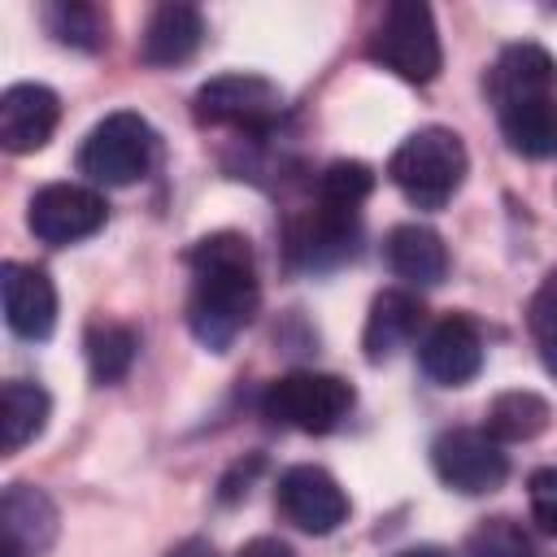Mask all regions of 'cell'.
<instances>
[{"label":"cell","instance_id":"obj_24","mask_svg":"<svg viewBox=\"0 0 557 557\" xmlns=\"http://www.w3.org/2000/svg\"><path fill=\"white\" fill-rule=\"evenodd\" d=\"M466 557H535V544L518 518L496 513L466 535Z\"/></svg>","mask_w":557,"mask_h":557},{"label":"cell","instance_id":"obj_19","mask_svg":"<svg viewBox=\"0 0 557 557\" xmlns=\"http://www.w3.org/2000/svg\"><path fill=\"white\" fill-rule=\"evenodd\" d=\"M500 135L513 152L522 157H553L557 152V100H518V104H500Z\"/></svg>","mask_w":557,"mask_h":557},{"label":"cell","instance_id":"obj_22","mask_svg":"<svg viewBox=\"0 0 557 557\" xmlns=\"http://www.w3.org/2000/svg\"><path fill=\"white\" fill-rule=\"evenodd\" d=\"M87 366H91V379L96 383H117L126 379V370L135 366V352H139V335L122 322H91L87 326Z\"/></svg>","mask_w":557,"mask_h":557},{"label":"cell","instance_id":"obj_18","mask_svg":"<svg viewBox=\"0 0 557 557\" xmlns=\"http://www.w3.org/2000/svg\"><path fill=\"white\" fill-rule=\"evenodd\" d=\"M205 39V17L191 4H161L152 9L144 35H139V61L144 65H183L196 57Z\"/></svg>","mask_w":557,"mask_h":557},{"label":"cell","instance_id":"obj_27","mask_svg":"<svg viewBox=\"0 0 557 557\" xmlns=\"http://www.w3.org/2000/svg\"><path fill=\"white\" fill-rule=\"evenodd\" d=\"M527 505L540 531L557 535V466H544L527 479Z\"/></svg>","mask_w":557,"mask_h":557},{"label":"cell","instance_id":"obj_7","mask_svg":"<svg viewBox=\"0 0 557 557\" xmlns=\"http://www.w3.org/2000/svg\"><path fill=\"white\" fill-rule=\"evenodd\" d=\"M431 466L435 474L461 492V496H483L496 492L509 474V453L500 440H492L483 426H453L431 444Z\"/></svg>","mask_w":557,"mask_h":557},{"label":"cell","instance_id":"obj_21","mask_svg":"<svg viewBox=\"0 0 557 557\" xmlns=\"http://www.w3.org/2000/svg\"><path fill=\"white\" fill-rule=\"evenodd\" d=\"M544 426H548V400L535 392H500L487 405V422H483V431L500 444L535 440Z\"/></svg>","mask_w":557,"mask_h":557},{"label":"cell","instance_id":"obj_16","mask_svg":"<svg viewBox=\"0 0 557 557\" xmlns=\"http://www.w3.org/2000/svg\"><path fill=\"white\" fill-rule=\"evenodd\" d=\"M553 87H557V61L540 44H509L487 78L496 109L518 104V100H544L553 96Z\"/></svg>","mask_w":557,"mask_h":557},{"label":"cell","instance_id":"obj_1","mask_svg":"<svg viewBox=\"0 0 557 557\" xmlns=\"http://www.w3.org/2000/svg\"><path fill=\"white\" fill-rule=\"evenodd\" d=\"M187 270H191L187 326L205 348L226 352L261 305L252 244L239 231H213L191 244Z\"/></svg>","mask_w":557,"mask_h":557},{"label":"cell","instance_id":"obj_26","mask_svg":"<svg viewBox=\"0 0 557 557\" xmlns=\"http://www.w3.org/2000/svg\"><path fill=\"white\" fill-rule=\"evenodd\" d=\"M370 191H374V174L361 161H331L318 174V187H313V196H322L331 205H344V209H361Z\"/></svg>","mask_w":557,"mask_h":557},{"label":"cell","instance_id":"obj_25","mask_svg":"<svg viewBox=\"0 0 557 557\" xmlns=\"http://www.w3.org/2000/svg\"><path fill=\"white\" fill-rule=\"evenodd\" d=\"M527 331L540 348L544 370L557 379V270H548L544 283L535 287V296L527 305Z\"/></svg>","mask_w":557,"mask_h":557},{"label":"cell","instance_id":"obj_20","mask_svg":"<svg viewBox=\"0 0 557 557\" xmlns=\"http://www.w3.org/2000/svg\"><path fill=\"white\" fill-rule=\"evenodd\" d=\"M48 413H52V400H48V392H44L39 383H26V379L4 383V392H0L4 453H17V448H26L35 435H44Z\"/></svg>","mask_w":557,"mask_h":557},{"label":"cell","instance_id":"obj_12","mask_svg":"<svg viewBox=\"0 0 557 557\" xmlns=\"http://www.w3.org/2000/svg\"><path fill=\"white\" fill-rule=\"evenodd\" d=\"M57 540V505L44 487L9 483L0 496V557H44Z\"/></svg>","mask_w":557,"mask_h":557},{"label":"cell","instance_id":"obj_8","mask_svg":"<svg viewBox=\"0 0 557 557\" xmlns=\"http://www.w3.org/2000/svg\"><path fill=\"white\" fill-rule=\"evenodd\" d=\"M104 218H109V205L87 183H48L26 205L30 235L52 244V248H65V244H78V239L96 235L104 226Z\"/></svg>","mask_w":557,"mask_h":557},{"label":"cell","instance_id":"obj_17","mask_svg":"<svg viewBox=\"0 0 557 557\" xmlns=\"http://www.w3.org/2000/svg\"><path fill=\"white\" fill-rule=\"evenodd\" d=\"M383 257L392 265L396 278H405L409 287H435L448 274V248L444 239L422 226V222H400L387 231L383 239Z\"/></svg>","mask_w":557,"mask_h":557},{"label":"cell","instance_id":"obj_5","mask_svg":"<svg viewBox=\"0 0 557 557\" xmlns=\"http://www.w3.org/2000/svg\"><path fill=\"white\" fill-rule=\"evenodd\" d=\"M352 400H357L352 383H344L339 374L292 370V374H283L265 387L261 409L278 426H292V431H305V435H326L348 418Z\"/></svg>","mask_w":557,"mask_h":557},{"label":"cell","instance_id":"obj_11","mask_svg":"<svg viewBox=\"0 0 557 557\" xmlns=\"http://www.w3.org/2000/svg\"><path fill=\"white\" fill-rule=\"evenodd\" d=\"M418 361H422V374L440 387H461L470 383L479 370H483V335H479V322L466 318V313H448L440 318L422 348H418Z\"/></svg>","mask_w":557,"mask_h":557},{"label":"cell","instance_id":"obj_13","mask_svg":"<svg viewBox=\"0 0 557 557\" xmlns=\"http://www.w3.org/2000/svg\"><path fill=\"white\" fill-rule=\"evenodd\" d=\"M0 296H4V322L22 339H48L57 326V287L48 270L26 261H4L0 270Z\"/></svg>","mask_w":557,"mask_h":557},{"label":"cell","instance_id":"obj_9","mask_svg":"<svg viewBox=\"0 0 557 557\" xmlns=\"http://www.w3.org/2000/svg\"><path fill=\"white\" fill-rule=\"evenodd\" d=\"M357 239H361V209H344L322 196H313V205L287 231V248L305 270H331L348 261L357 252Z\"/></svg>","mask_w":557,"mask_h":557},{"label":"cell","instance_id":"obj_23","mask_svg":"<svg viewBox=\"0 0 557 557\" xmlns=\"http://www.w3.org/2000/svg\"><path fill=\"white\" fill-rule=\"evenodd\" d=\"M44 26L57 44L65 48H78V52H96L104 48L109 39V22L96 4H83V0H57L44 9Z\"/></svg>","mask_w":557,"mask_h":557},{"label":"cell","instance_id":"obj_10","mask_svg":"<svg viewBox=\"0 0 557 557\" xmlns=\"http://www.w3.org/2000/svg\"><path fill=\"white\" fill-rule=\"evenodd\" d=\"M274 505L292 527H300L309 535H331L348 518V496L335 483V474H326L322 466L283 470L278 487H274Z\"/></svg>","mask_w":557,"mask_h":557},{"label":"cell","instance_id":"obj_4","mask_svg":"<svg viewBox=\"0 0 557 557\" xmlns=\"http://www.w3.org/2000/svg\"><path fill=\"white\" fill-rule=\"evenodd\" d=\"M157 131L139 113H109L100 117L78 144V174L100 187H126L152 170Z\"/></svg>","mask_w":557,"mask_h":557},{"label":"cell","instance_id":"obj_2","mask_svg":"<svg viewBox=\"0 0 557 557\" xmlns=\"http://www.w3.org/2000/svg\"><path fill=\"white\" fill-rule=\"evenodd\" d=\"M466 144L448 126H422L413 131L387 161V178L413 209H444L461 178H466Z\"/></svg>","mask_w":557,"mask_h":557},{"label":"cell","instance_id":"obj_29","mask_svg":"<svg viewBox=\"0 0 557 557\" xmlns=\"http://www.w3.org/2000/svg\"><path fill=\"white\" fill-rule=\"evenodd\" d=\"M165 557H218V548H213L209 540H200V535H196V540H183V544H174Z\"/></svg>","mask_w":557,"mask_h":557},{"label":"cell","instance_id":"obj_28","mask_svg":"<svg viewBox=\"0 0 557 557\" xmlns=\"http://www.w3.org/2000/svg\"><path fill=\"white\" fill-rule=\"evenodd\" d=\"M235 557H296V553H292L283 540H274V535H257V540H248Z\"/></svg>","mask_w":557,"mask_h":557},{"label":"cell","instance_id":"obj_15","mask_svg":"<svg viewBox=\"0 0 557 557\" xmlns=\"http://www.w3.org/2000/svg\"><path fill=\"white\" fill-rule=\"evenodd\" d=\"M426 309L413 292L405 287H383L374 300H370V313H366V331H361V348H366V361H387L396 357L422 326Z\"/></svg>","mask_w":557,"mask_h":557},{"label":"cell","instance_id":"obj_3","mask_svg":"<svg viewBox=\"0 0 557 557\" xmlns=\"http://www.w3.org/2000/svg\"><path fill=\"white\" fill-rule=\"evenodd\" d=\"M366 57L405 83H431L444 65V48H440V30H435L431 9L418 0L387 4L379 26L366 39Z\"/></svg>","mask_w":557,"mask_h":557},{"label":"cell","instance_id":"obj_6","mask_svg":"<svg viewBox=\"0 0 557 557\" xmlns=\"http://www.w3.org/2000/svg\"><path fill=\"white\" fill-rule=\"evenodd\" d=\"M191 113L205 126H231V131L265 135L283 117V91L261 74H222V78L200 83Z\"/></svg>","mask_w":557,"mask_h":557},{"label":"cell","instance_id":"obj_14","mask_svg":"<svg viewBox=\"0 0 557 557\" xmlns=\"http://www.w3.org/2000/svg\"><path fill=\"white\" fill-rule=\"evenodd\" d=\"M61 100L44 83H13L0 96V144L9 152H35L52 139Z\"/></svg>","mask_w":557,"mask_h":557},{"label":"cell","instance_id":"obj_30","mask_svg":"<svg viewBox=\"0 0 557 557\" xmlns=\"http://www.w3.org/2000/svg\"><path fill=\"white\" fill-rule=\"evenodd\" d=\"M392 557H448V553L435 548V544H418V548H400V553H392Z\"/></svg>","mask_w":557,"mask_h":557}]
</instances>
